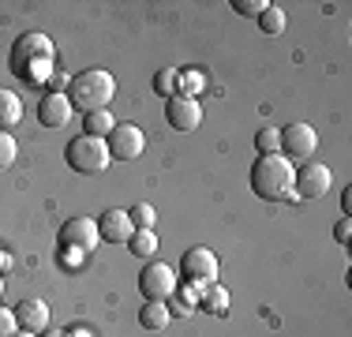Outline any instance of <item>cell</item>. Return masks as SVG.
<instances>
[{"instance_id": "1", "label": "cell", "mask_w": 352, "mask_h": 337, "mask_svg": "<svg viewBox=\"0 0 352 337\" xmlns=\"http://www.w3.org/2000/svg\"><path fill=\"white\" fill-rule=\"evenodd\" d=\"M12 72L15 79L30 83V87H41L49 83V75L56 72V49L45 34H23L12 45Z\"/></svg>"}, {"instance_id": "2", "label": "cell", "mask_w": 352, "mask_h": 337, "mask_svg": "<svg viewBox=\"0 0 352 337\" xmlns=\"http://www.w3.org/2000/svg\"><path fill=\"white\" fill-rule=\"evenodd\" d=\"M248 180H251V191L266 202L296 199V165L281 154H258Z\"/></svg>"}, {"instance_id": "3", "label": "cell", "mask_w": 352, "mask_h": 337, "mask_svg": "<svg viewBox=\"0 0 352 337\" xmlns=\"http://www.w3.org/2000/svg\"><path fill=\"white\" fill-rule=\"evenodd\" d=\"M64 94H68L72 109H82V116H87V113H94V109H109V101L116 98V79L105 67H87V72L72 75Z\"/></svg>"}, {"instance_id": "4", "label": "cell", "mask_w": 352, "mask_h": 337, "mask_svg": "<svg viewBox=\"0 0 352 337\" xmlns=\"http://www.w3.org/2000/svg\"><path fill=\"white\" fill-rule=\"evenodd\" d=\"M64 162L68 168L82 176H98L113 165V154H109V142L105 139H94V135H75V139L64 146Z\"/></svg>"}, {"instance_id": "5", "label": "cell", "mask_w": 352, "mask_h": 337, "mask_svg": "<svg viewBox=\"0 0 352 337\" xmlns=\"http://www.w3.org/2000/svg\"><path fill=\"white\" fill-rule=\"evenodd\" d=\"M180 281L195 285V289L217 285V255L210 248H188L180 255Z\"/></svg>"}, {"instance_id": "6", "label": "cell", "mask_w": 352, "mask_h": 337, "mask_svg": "<svg viewBox=\"0 0 352 337\" xmlns=\"http://www.w3.org/2000/svg\"><path fill=\"white\" fill-rule=\"evenodd\" d=\"M315 150H318V131L311 124L296 120V124H289V128H281V157H289L292 165L311 162Z\"/></svg>"}, {"instance_id": "7", "label": "cell", "mask_w": 352, "mask_h": 337, "mask_svg": "<svg viewBox=\"0 0 352 337\" xmlns=\"http://www.w3.org/2000/svg\"><path fill=\"white\" fill-rule=\"evenodd\" d=\"M176 270L169 263H146V270L139 274V292L142 300H157V303H169L176 292Z\"/></svg>"}, {"instance_id": "8", "label": "cell", "mask_w": 352, "mask_h": 337, "mask_svg": "<svg viewBox=\"0 0 352 337\" xmlns=\"http://www.w3.org/2000/svg\"><path fill=\"white\" fill-rule=\"evenodd\" d=\"M109 154H113V162H135V157H142V150H146V131L139 128V124L131 120H116L113 135H109Z\"/></svg>"}, {"instance_id": "9", "label": "cell", "mask_w": 352, "mask_h": 337, "mask_svg": "<svg viewBox=\"0 0 352 337\" xmlns=\"http://www.w3.org/2000/svg\"><path fill=\"white\" fill-rule=\"evenodd\" d=\"M98 221L94 217H68L60 225V248L72 251V255H90L98 248Z\"/></svg>"}, {"instance_id": "10", "label": "cell", "mask_w": 352, "mask_h": 337, "mask_svg": "<svg viewBox=\"0 0 352 337\" xmlns=\"http://www.w3.org/2000/svg\"><path fill=\"white\" fill-rule=\"evenodd\" d=\"M330 184H333V173L322 162H304L296 168V195L300 199H322L330 191Z\"/></svg>"}, {"instance_id": "11", "label": "cell", "mask_w": 352, "mask_h": 337, "mask_svg": "<svg viewBox=\"0 0 352 337\" xmlns=\"http://www.w3.org/2000/svg\"><path fill=\"white\" fill-rule=\"evenodd\" d=\"M165 120H169V128L176 131H195L199 124H203V101L199 98H169L165 101Z\"/></svg>"}, {"instance_id": "12", "label": "cell", "mask_w": 352, "mask_h": 337, "mask_svg": "<svg viewBox=\"0 0 352 337\" xmlns=\"http://www.w3.org/2000/svg\"><path fill=\"white\" fill-rule=\"evenodd\" d=\"M94 221H98V236H102L105 243H128L131 232H135L128 210H105L102 217H94Z\"/></svg>"}, {"instance_id": "13", "label": "cell", "mask_w": 352, "mask_h": 337, "mask_svg": "<svg viewBox=\"0 0 352 337\" xmlns=\"http://www.w3.org/2000/svg\"><path fill=\"white\" fill-rule=\"evenodd\" d=\"M72 101L68 94H45L38 101V120L45 124V128H68V120H72Z\"/></svg>"}, {"instance_id": "14", "label": "cell", "mask_w": 352, "mask_h": 337, "mask_svg": "<svg viewBox=\"0 0 352 337\" xmlns=\"http://www.w3.org/2000/svg\"><path fill=\"white\" fill-rule=\"evenodd\" d=\"M15 323H19V330L45 334L49 330V303L45 300H23L15 307Z\"/></svg>"}, {"instance_id": "15", "label": "cell", "mask_w": 352, "mask_h": 337, "mask_svg": "<svg viewBox=\"0 0 352 337\" xmlns=\"http://www.w3.org/2000/svg\"><path fill=\"white\" fill-rule=\"evenodd\" d=\"M169 318H173L169 303H157V300H146V307L139 311V326H142V330H165Z\"/></svg>"}, {"instance_id": "16", "label": "cell", "mask_w": 352, "mask_h": 337, "mask_svg": "<svg viewBox=\"0 0 352 337\" xmlns=\"http://www.w3.org/2000/svg\"><path fill=\"white\" fill-rule=\"evenodd\" d=\"M82 135H94V139H109L113 135V128H116V116L109 113V109H94V113H87L82 116Z\"/></svg>"}, {"instance_id": "17", "label": "cell", "mask_w": 352, "mask_h": 337, "mask_svg": "<svg viewBox=\"0 0 352 337\" xmlns=\"http://www.w3.org/2000/svg\"><path fill=\"white\" fill-rule=\"evenodd\" d=\"M199 307L203 311H210V315H229V289L225 285H206L203 289V296H199Z\"/></svg>"}, {"instance_id": "18", "label": "cell", "mask_w": 352, "mask_h": 337, "mask_svg": "<svg viewBox=\"0 0 352 337\" xmlns=\"http://www.w3.org/2000/svg\"><path fill=\"white\" fill-rule=\"evenodd\" d=\"M23 120V98L12 94V90H0V131L15 128Z\"/></svg>"}, {"instance_id": "19", "label": "cell", "mask_w": 352, "mask_h": 337, "mask_svg": "<svg viewBox=\"0 0 352 337\" xmlns=\"http://www.w3.org/2000/svg\"><path fill=\"white\" fill-rule=\"evenodd\" d=\"M128 251H131V255H139V259H150V255H154V251H157V236H154V229H135V232H131Z\"/></svg>"}, {"instance_id": "20", "label": "cell", "mask_w": 352, "mask_h": 337, "mask_svg": "<svg viewBox=\"0 0 352 337\" xmlns=\"http://www.w3.org/2000/svg\"><path fill=\"white\" fill-rule=\"evenodd\" d=\"M258 27H263L270 38H278V34H285V27H289V15H285V8L270 4L263 15H258Z\"/></svg>"}, {"instance_id": "21", "label": "cell", "mask_w": 352, "mask_h": 337, "mask_svg": "<svg viewBox=\"0 0 352 337\" xmlns=\"http://www.w3.org/2000/svg\"><path fill=\"white\" fill-rule=\"evenodd\" d=\"M154 90L162 98H176V94H180V67H162V72L154 75Z\"/></svg>"}, {"instance_id": "22", "label": "cell", "mask_w": 352, "mask_h": 337, "mask_svg": "<svg viewBox=\"0 0 352 337\" xmlns=\"http://www.w3.org/2000/svg\"><path fill=\"white\" fill-rule=\"evenodd\" d=\"M206 90V75L195 72V67H188V72H180V98H199Z\"/></svg>"}, {"instance_id": "23", "label": "cell", "mask_w": 352, "mask_h": 337, "mask_svg": "<svg viewBox=\"0 0 352 337\" xmlns=\"http://www.w3.org/2000/svg\"><path fill=\"white\" fill-rule=\"evenodd\" d=\"M255 146L258 154H281V128H258Z\"/></svg>"}, {"instance_id": "24", "label": "cell", "mask_w": 352, "mask_h": 337, "mask_svg": "<svg viewBox=\"0 0 352 337\" xmlns=\"http://www.w3.org/2000/svg\"><path fill=\"white\" fill-rule=\"evenodd\" d=\"M128 217H131V225H135V229H154L157 210L150 206V202H135V206L128 210Z\"/></svg>"}, {"instance_id": "25", "label": "cell", "mask_w": 352, "mask_h": 337, "mask_svg": "<svg viewBox=\"0 0 352 337\" xmlns=\"http://www.w3.org/2000/svg\"><path fill=\"white\" fill-rule=\"evenodd\" d=\"M19 157V142H15L12 131H0V168H8Z\"/></svg>"}, {"instance_id": "26", "label": "cell", "mask_w": 352, "mask_h": 337, "mask_svg": "<svg viewBox=\"0 0 352 337\" xmlns=\"http://www.w3.org/2000/svg\"><path fill=\"white\" fill-rule=\"evenodd\" d=\"M232 8H236L240 15H248V19H258V15L270 8V0H232Z\"/></svg>"}, {"instance_id": "27", "label": "cell", "mask_w": 352, "mask_h": 337, "mask_svg": "<svg viewBox=\"0 0 352 337\" xmlns=\"http://www.w3.org/2000/svg\"><path fill=\"white\" fill-rule=\"evenodd\" d=\"M19 330V323H15V311L12 307H0V337H12Z\"/></svg>"}, {"instance_id": "28", "label": "cell", "mask_w": 352, "mask_h": 337, "mask_svg": "<svg viewBox=\"0 0 352 337\" xmlns=\"http://www.w3.org/2000/svg\"><path fill=\"white\" fill-rule=\"evenodd\" d=\"M349 236H352V221H349V217H341V221L333 225V240H338V243H349Z\"/></svg>"}, {"instance_id": "29", "label": "cell", "mask_w": 352, "mask_h": 337, "mask_svg": "<svg viewBox=\"0 0 352 337\" xmlns=\"http://www.w3.org/2000/svg\"><path fill=\"white\" fill-rule=\"evenodd\" d=\"M68 337H94V330H87V326H75V330H68Z\"/></svg>"}, {"instance_id": "30", "label": "cell", "mask_w": 352, "mask_h": 337, "mask_svg": "<svg viewBox=\"0 0 352 337\" xmlns=\"http://www.w3.org/2000/svg\"><path fill=\"white\" fill-rule=\"evenodd\" d=\"M341 206H345V217H349V210H352V191H345V195H341Z\"/></svg>"}, {"instance_id": "31", "label": "cell", "mask_w": 352, "mask_h": 337, "mask_svg": "<svg viewBox=\"0 0 352 337\" xmlns=\"http://www.w3.org/2000/svg\"><path fill=\"white\" fill-rule=\"evenodd\" d=\"M38 337H68V330H45V334H38Z\"/></svg>"}, {"instance_id": "32", "label": "cell", "mask_w": 352, "mask_h": 337, "mask_svg": "<svg viewBox=\"0 0 352 337\" xmlns=\"http://www.w3.org/2000/svg\"><path fill=\"white\" fill-rule=\"evenodd\" d=\"M12 337H38V334H30V330H15Z\"/></svg>"}, {"instance_id": "33", "label": "cell", "mask_w": 352, "mask_h": 337, "mask_svg": "<svg viewBox=\"0 0 352 337\" xmlns=\"http://www.w3.org/2000/svg\"><path fill=\"white\" fill-rule=\"evenodd\" d=\"M0 296H4V277H0Z\"/></svg>"}]
</instances>
